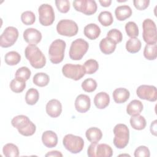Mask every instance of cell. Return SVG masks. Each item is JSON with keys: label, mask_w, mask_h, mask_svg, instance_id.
<instances>
[{"label": "cell", "mask_w": 157, "mask_h": 157, "mask_svg": "<svg viewBox=\"0 0 157 157\" xmlns=\"http://www.w3.org/2000/svg\"><path fill=\"white\" fill-rule=\"evenodd\" d=\"M12 125L17 129L18 132L24 136H31L36 130V125L29 118L23 115H19L13 117L11 121Z\"/></svg>", "instance_id": "1"}, {"label": "cell", "mask_w": 157, "mask_h": 157, "mask_svg": "<svg viewBox=\"0 0 157 157\" xmlns=\"http://www.w3.org/2000/svg\"><path fill=\"white\" fill-rule=\"evenodd\" d=\"M26 58L35 69H40L45 66L46 58L41 50L36 45H29L25 50Z\"/></svg>", "instance_id": "2"}, {"label": "cell", "mask_w": 157, "mask_h": 157, "mask_svg": "<svg viewBox=\"0 0 157 157\" xmlns=\"http://www.w3.org/2000/svg\"><path fill=\"white\" fill-rule=\"evenodd\" d=\"M114 145L119 149L124 148L127 146L129 139V130L124 124H117L113 128Z\"/></svg>", "instance_id": "3"}, {"label": "cell", "mask_w": 157, "mask_h": 157, "mask_svg": "<svg viewBox=\"0 0 157 157\" xmlns=\"http://www.w3.org/2000/svg\"><path fill=\"white\" fill-rule=\"evenodd\" d=\"M66 46V42L61 39H56L52 42L48 49L49 58L52 63L58 64L63 60Z\"/></svg>", "instance_id": "4"}, {"label": "cell", "mask_w": 157, "mask_h": 157, "mask_svg": "<svg viewBox=\"0 0 157 157\" xmlns=\"http://www.w3.org/2000/svg\"><path fill=\"white\" fill-rule=\"evenodd\" d=\"M89 48L88 43L82 38L74 40L69 49V57L72 60L81 59L86 53Z\"/></svg>", "instance_id": "5"}, {"label": "cell", "mask_w": 157, "mask_h": 157, "mask_svg": "<svg viewBox=\"0 0 157 157\" xmlns=\"http://www.w3.org/2000/svg\"><path fill=\"white\" fill-rule=\"evenodd\" d=\"M63 144L65 148L71 153L76 154L80 152L84 147L83 139L71 134H66L63 139Z\"/></svg>", "instance_id": "6"}, {"label": "cell", "mask_w": 157, "mask_h": 157, "mask_svg": "<svg viewBox=\"0 0 157 157\" xmlns=\"http://www.w3.org/2000/svg\"><path fill=\"white\" fill-rule=\"evenodd\" d=\"M142 37L147 44H156L157 33L155 23L150 18H147L142 23Z\"/></svg>", "instance_id": "7"}, {"label": "cell", "mask_w": 157, "mask_h": 157, "mask_svg": "<svg viewBox=\"0 0 157 157\" xmlns=\"http://www.w3.org/2000/svg\"><path fill=\"white\" fill-rule=\"evenodd\" d=\"M87 155L90 157H110L113 155L111 147L106 144L91 143L88 148Z\"/></svg>", "instance_id": "8"}, {"label": "cell", "mask_w": 157, "mask_h": 157, "mask_svg": "<svg viewBox=\"0 0 157 157\" xmlns=\"http://www.w3.org/2000/svg\"><path fill=\"white\" fill-rule=\"evenodd\" d=\"M77 24L71 20L64 19L60 20L56 25L57 33L64 36L72 37L78 33Z\"/></svg>", "instance_id": "9"}, {"label": "cell", "mask_w": 157, "mask_h": 157, "mask_svg": "<svg viewBox=\"0 0 157 157\" xmlns=\"http://www.w3.org/2000/svg\"><path fill=\"white\" fill-rule=\"evenodd\" d=\"M39 20L40 23L45 26H48L53 24L55 16L52 6L48 4H41L39 9Z\"/></svg>", "instance_id": "10"}, {"label": "cell", "mask_w": 157, "mask_h": 157, "mask_svg": "<svg viewBox=\"0 0 157 157\" xmlns=\"http://www.w3.org/2000/svg\"><path fill=\"white\" fill-rule=\"evenodd\" d=\"M62 72L66 77L75 81L81 79L85 74V69L80 64H66L63 66Z\"/></svg>", "instance_id": "11"}, {"label": "cell", "mask_w": 157, "mask_h": 157, "mask_svg": "<svg viewBox=\"0 0 157 157\" xmlns=\"http://www.w3.org/2000/svg\"><path fill=\"white\" fill-rule=\"evenodd\" d=\"M18 37V31L13 26L7 27L0 36V45L3 48L12 46Z\"/></svg>", "instance_id": "12"}, {"label": "cell", "mask_w": 157, "mask_h": 157, "mask_svg": "<svg viewBox=\"0 0 157 157\" xmlns=\"http://www.w3.org/2000/svg\"><path fill=\"white\" fill-rule=\"evenodd\" d=\"M73 7L78 11L86 15H91L97 10V4L93 0H75L73 1Z\"/></svg>", "instance_id": "13"}, {"label": "cell", "mask_w": 157, "mask_h": 157, "mask_svg": "<svg viewBox=\"0 0 157 157\" xmlns=\"http://www.w3.org/2000/svg\"><path fill=\"white\" fill-rule=\"evenodd\" d=\"M136 94L140 99L150 102H155L157 99L156 88L153 85H140L137 88Z\"/></svg>", "instance_id": "14"}, {"label": "cell", "mask_w": 157, "mask_h": 157, "mask_svg": "<svg viewBox=\"0 0 157 157\" xmlns=\"http://www.w3.org/2000/svg\"><path fill=\"white\" fill-rule=\"evenodd\" d=\"M23 36L25 42L29 44V45H36L42 39L41 33L39 30L33 28L25 29L23 32Z\"/></svg>", "instance_id": "15"}, {"label": "cell", "mask_w": 157, "mask_h": 157, "mask_svg": "<svg viewBox=\"0 0 157 157\" xmlns=\"http://www.w3.org/2000/svg\"><path fill=\"white\" fill-rule=\"evenodd\" d=\"M75 108L80 113H85L90 108L91 100L88 96L86 94H79L75 101Z\"/></svg>", "instance_id": "16"}, {"label": "cell", "mask_w": 157, "mask_h": 157, "mask_svg": "<svg viewBox=\"0 0 157 157\" xmlns=\"http://www.w3.org/2000/svg\"><path fill=\"white\" fill-rule=\"evenodd\" d=\"M62 112L61 103L56 99L49 101L46 105V112L52 118L59 117Z\"/></svg>", "instance_id": "17"}, {"label": "cell", "mask_w": 157, "mask_h": 157, "mask_svg": "<svg viewBox=\"0 0 157 157\" xmlns=\"http://www.w3.org/2000/svg\"><path fill=\"white\" fill-rule=\"evenodd\" d=\"M42 141L45 147L53 148L58 144V136L53 131H46L42 135Z\"/></svg>", "instance_id": "18"}, {"label": "cell", "mask_w": 157, "mask_h": 157, "mask_svg": "<svg viewBox=\"0 0 157 157\" xmlns=\"http://www.w3.org/2000/svg\"><path fill=\"white\" fill-rule=\"evenodd\" d=\"M117 44L111 39L106 37L102 39L99 43V48L105 55L112 53L116 48Z\"/></svg>", "instance_id": "19"}, {"label": "cell", "mask_w": 157, "mask_h": 157, "mask_svg": "<svg viewBox=\"0 0 157 157\" xmlns=\"http://www.w3.org/2000/svg\"><path fill=\"white\" fill-rule=\"evenodd\" d=\"M95 106L99 109H104L110 103V96L105 92H100L96 94L94 98Z\"/></svg>", "instance_id": "20"}, {"label": "cell", "mask_w": 157, "mask_h": 157, "mask_svg": "<svg viewBox=\"0 0 157 157\" xmlns=\"http://www.w3.org/2000/svg\"><path fill=\"white\" fill-rule=\"evenodd\" d=\"M112 96L116 103L121 104L128 101L130 96V93L129 90L124 88H118L113 91Z\"/></svg>", "instance_id": "21"}, {"label": "cell", "mask_w": 157, "mask_h": 157, "mask_svg": "<svg viewBox=\"0 0 157 157\" xmlns=\"http://www.w3.org/2000/svg\"><path fill=\"white\" fill-rule=\"evenodd\" d=\"M83 33L87 38L90 40H94L99 36L101 29L96 24L90 23L85 26Z\"/></svg>", "instance_id": "22"}, {"label": "cell", "mask_w": 157, "mask_h": 157, "mask_svg": "<svg viewBox=\"0 0 157 157\" xmlns=\"http://www.w3.org/2000/svg\"><path fill=\"white\" fill-rule=\"evenodd\" d=\"M115 15L118 20L124 21L131 16V8L128 5L118 6L115 10Z\"/></svg>", "instance_id": "23"}, {"label": "cell", "mask_w": 157, "mask_h": 157, "mask_svg": "<svg viewBox=\"0 0 157 157\" xmlns=\"http://www.w3.org/2000/svg\"><path fill=\"white\" fill-rule=\"evenodd\" d=\"M85 136L88 141L91 143H95L98 142L102 139V133L98 128L91 127L86 131Z\"/></svg>", "instance_id": "24"}, {"label": "cell", "mask_w": 157, "mask_h": 157, "mask_svg": "<svg viewBox=\"0 0 157 157\" xmlns=\"http://www.w3.org/2000/svg\"><path fill=\"white\" fill-rule=\"evenodd\" d=\"M144 109V105L141 101L134 99L131 101L126 107V112L128 115L131 116H134L139 115L142 111Z\"/></svg>", "instance_id": "25"}, {"label": "cell", "mask_w": 157, "mask_h": 157, "mask_svg": "<svg viewBox=\"0 0 157 157\" xmlns=\"http://www.w3.org/2000/svg\"><path fill=\"white\" fill-rule=\"evenodd\" d=\"M130 124L134 129L142 130L145 128L147 123L145 118L139 114L131 116L130 118Z\"/></svg>", "instance_id": "26"}, {"label": "cell", "mask_w": 157, "mask_h": 157, "mask_svg": "<svg viewBox=\"0 0 157 157\" xmlns=\"http://www.w3.org/2000/svg\"><path fill=\"white\" fill-rule=\"evenodd\" d=\"M141 46V42L137 37H131L126 43V49L131 53H136L139 52Z\"/></svg>", "instance_id": "27"}, {"label": "cell", "mask_w": 157, "mask_h": 157, "mask_svg": "<svg viewBox=\"0 0 157 157\" xmlns=\"http://www.w3.org/2000/svg\"><path fill=\"white\" fill-rule=\"evenodd\" d=\"M50 81L49 76L44 72H38L36 74L33 78V83L40 87L47 86Z\"/></svg>", "instance_id": "28"}, {"label": "cell", "mask_w": 157, "mask_h": 157, "mask_svg": "<svg viewBox=\"0 0 157 157\" xmlns=\"http://www.w3.org/2000/svg\"><path fill=\"white\" fill-rule=\"evenodd\" d=\"M21 60V55L15 51L7 52L4 56V61L7 65L15 66Z\"/></svg>", "instance_id": "29"}, {"label": "cell", "mask_w": 157, "mask_h": 157, "mask_svg": "<svg viewBox=\"0 0 157 157\" xmlns=\"http://www.w3.org/2000/svg\"><path fill=\"white\" fill-rule=\"evenodd\" d=\"M39 98V91L33 88H29L25 95V101L28 105H34L38 101Z\"/></svg>", "instance_id": "30"}, {"label": "cell", "mask_w": 157, "mask_h": 157, "mask_svg": "<svg viewBox=\"0 0 157 157\" xmlns=\"http://www.w3.org/2000/svg\"><path fill=\"white\" fill-rule=\"evenodd\" d=\"M2 152L6 157H17L19 155L18 147L12 143L6 144L2 148Z\"/></svg>", "instance_id": "31"}, {"label": "cell", "mask_w": 157, "mask_h": 157, "mask_svg": "<svg viewBox=\"0 0 157 157\" xmlns=\"http://www.w3.org/2000/svg\"><path fill=\"white\" fill-rule=\"evenodd\" d=\"M144 56L148 60H154L157 56L156 44H147L144 50Z\"/></svg>", "instance_id": "32"}, {"label": "cell", "mask_w": 157, "mask_h": 157, "mask_svg": "<svg viewBox=\"0 0 157 157\" xmlns=\"http://www.w3.org/2000/svg\"><path fill=\"white\" fill-rule=\"evenodd\" d=\"M98 20L104 26H108L113 22V18L111 12L109 11H102L98 15Z\"/></svg>", "instance_id": "33"}, {"label": "cell", "mask_w": 157, "mask_h": 157, "mask_svg": "<svg viewBox=\"0 0 157 157\" xmlns=\"http://www.w3.org/2000/svg\"><path fill=\"white\" fill-rule=\"evenodd\" d=\"M83 66L85 69L86 74H93L98 71L99 68V64L96 60L90 59L84 63Z\"/></svg>", "instance_id": "34"}, {"label": "cell", "mask_w": 157, "mask_h": 157, "mask_svg": "<svg viewBox=\"0 0 157 157\" xmlns=\"http://www.w3.org/2000/svg\"><path fill=\"white\" fill-rule=\"evenodd\" d=\"M26 87V82L19 80L18 78H14L12 80L10 83V90L17 93L22 92Z\"/></svg>", "instance_id": "35"}, {"label": "cell", "mask_w": 157, "mask_h": 157, "mask_svg": "<svg viewBox=\"0 0 157 157\" xmlns=\"http://www.w3.org/2000/svg\"><path fill=\"white\" fill-rule=\"evenodd\" d=\"M125 31L127 35L131 37H136L139 35V28L134 21H129L125 25Z\"/></svg>", "instance_id": "36"}, {"label": "cell", "mask_w": 157, "mask_h": 157, "mask_svg": "<svg viewBox=\"0 0 157 157\" xmlns=\"http://www.w3.org/2000/svg\"><path fill=\"white\" fill-rule=\"evenodd\" d=\"M31 75L30 69L27 67H21L18 69L15 72V78L19 80L26 82L28 80Z\"/></svg>", "instance_id": "37"}, {"label": "cell", "mask_w": 157, "mask_h": 157, "mask_svg": "<svg viewBox=\"0 0 157 157\" xmlns=\"http://www.w3.org/2000/svg\"><path fill=\"white\" fill-rule=\"evenodd\" d=\"M82 89L88 93H91L96 90L97 88L96 81L91 78L85 79L82 83Z\"/></svg>", "instance_id": "38"}, {"label": "cell", "mask_w": 157, "mask_h": 157, "mask_svg": "<svg viewBox=\"0 0 157 157\" xmlns=\"http://www.w3.org/2000/svg\"><path fill=\"white\" fill-rule=\"evenodd\" d=\"M21 20L26 25H31L36 21V16L32 11L27 10L21 13Z\"/></svg>", "instance_id": "39"}, {"label": "cell", "mask_w": 157, "mask_h": 157, "mask_svg": "<svg viewBox=\"0 0 157 157\" xmlns=\"http://www.w3.org/2000/svg\"><path fill=\"white\" fill-rule=\"evenodd\" d=\"M107 37L111 39L116 44L121 42L123 39V34L121 32L117 29H112L108 31Z\"/></svg>", "instance_id": "40"}, {"label": "cell", "mask_w": 157, "mask_h": 157, "mask_svg": "<svg viewBox=\"0 0 157 157\" xmlns=\"http://www.w3.org/2000/svg\"><path fill=\"white\" fill-rule=\"evenodd\" d=\"M55 4L58 10L61 13H67L70 9V2L67 0H56Z\"/></svg>", "instance_id": "41"}, {"label": "cell", "mask_w": 157, "mask_h": 157, "mask_svg": "<svg viewBox=\"0 0 157 157\" xmlns=\"http://www.w3.org/2000/svg\"><path fill=\"white\" fill-rule=\"evenodd\" d=\"M150 152L148 147L144 145H141L137 147L134 151L135 157H149Z\"/></svg>", "instance_id": "42"}, {"label": "cell", "mask_w": 157, "mask_h": 157, "mask_svg": "<svg viewBox=\"0 0 157 157\" xmlns=\"http://www.w3.org/2000/svg\"><path fill=\"white\" fill-rule=\"evenodd\" d=\"M134 7L139 10H143L147 9L149 4H150V1L149 0H134L133 1Z\"/></svg>", "instance_id": "43"}, {"label": "cell", "mask_w": 157, "mask_h": 157, "mask_svg": "<svg viewBox=\"0 0 157 157\" xmlns=\"http://www.w3.org/2000/svg\"><path fill=\"white\" fill-rule=\"evenodd\" d=\"M45 156H56V157H62L63 155L62 153L57 150H53L48 152L47 154L45 155Z\"/></svg>", "instance_id": "44"}, {"label": "cell", "mask_w": 157, "mask_h": 157, "mask_svg": "<svg viewBox=\"0 0 157 157\" xmlns=\"http://www.w3.org/2000/svg\"><path fill=\"white\" fill-rule=\"evenodd\" d=\"M150 132L151 134L156 136V120H154L151 122L150 125Z\"/></svg>", "instance_id": "45"}, {"label": "cell", "mask_w": 157, "mask_h": 157, "mask_svg": "<svg viewBox=\"0 0 157 157\" xmlns=\"http://www.w3.org/2000/svg\"><path fill=\"white\" fill-rule=\"evenodd\" d=\"M99 2L101 4V5L102 7H107L110 6V5L112 3V1L111 0H103V1L99 0Z\"/></svg>", "instance_id": "46"}]
</instances>
